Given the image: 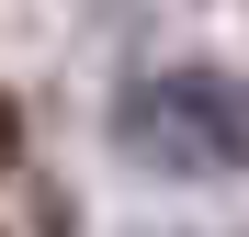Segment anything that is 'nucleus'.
<instances>
[{"label": "nucleus", "mask_w": 249, "mask_h": 237, "mask_svg": "<svg viewBox=\"0 0 249 237\" xmlns=\"http://www.w3.org/2000/svg\"><path fill=\"white\" fill-rule=\"evenodd\" d=\"M23 158V113H12V91H0V170Z\"/></svg>", "instance_id": "f03ea898"}, {"label": "nucleus", "mask_w": 249, "mask_h": 237, "mask_svg": "<svg viewBox=\"0 0 249 237\" xmlns=\"http://www.w3.org/2000/svg\"><path fill=\"white\" fill-rule=\"evenodd\" d=\"M113 136L170 181H215V170H249V91L227 68H170L113 113Z\"/></svg>", "instance_id": "f257e3e1"}]
</instances>
